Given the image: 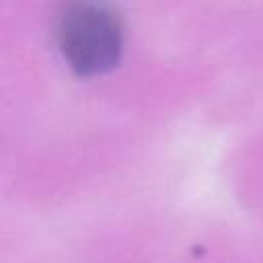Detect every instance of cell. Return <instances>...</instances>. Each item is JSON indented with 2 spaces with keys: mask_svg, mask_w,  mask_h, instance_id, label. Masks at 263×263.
<instances>
[{
  "mask_svg": "<svg viewBox=\"0 0 263 263\" xmlns=\"http://www.w3.org/2000/svg\"><path fill=\"white\" fill-rule=\"evenodd\" d=\"M60 47L78 76L105 74L119 62L121 31L107 8L92 2H78L62 16Z\"/></svg>",
  "mask_w": 263,
  "mask_h": 263,
  "instance_id": "6da1fadb",
  "label": "cell"
}]
</instances>
